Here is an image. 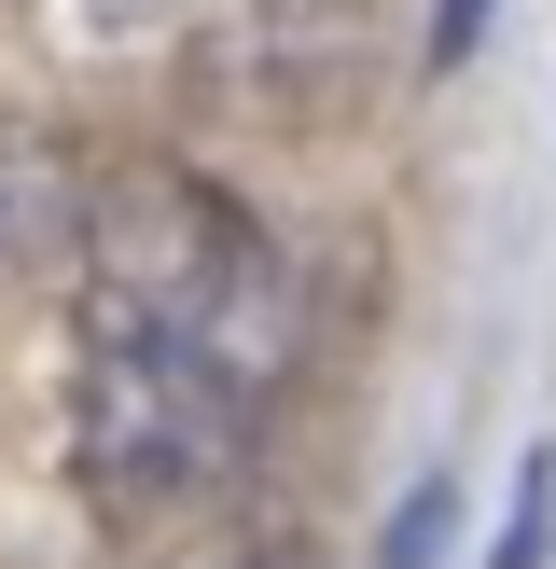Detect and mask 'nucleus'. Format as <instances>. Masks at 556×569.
Here are the masks:
<instances>
[{"label": "nucleus", "instance_id": "1", "mask_svg": "<svg viewBox=\"0 0 556 569\" xmlns=\"http://www.w3.org/2000/svg\"><path fill=\"white\" fill-rule=\"evenodd\" d=\"M306 361V278L195 167H111L70 264V472L111 528L209 515Z\"/></svg>", "mask_w": 556, "mask_h": 569}, {"label": "nucleus", "instance_id": "2", "mask_svg": "<svg viewBox=\"0 0 556 569\" xmlns=\"http://www.w3.org/2000/svg\"><path fill=\"white\" fill-rule=\"evenodd\" d=\"M292 0H70V42H209V28H265Z\"/></svg>", "mask_w": 556, "mask_h": 569}, {"label": "nucleus", "instance_id": "3", "mask_svg": "<svg viewBox=\"0 0 556 569\" xmlns=\"http://www.w3.org/2000/svg\"><path fill=\"white\" fill-rule=\"evenodd\" d=\"M126 569H320L292 542V528H265V515H195L181 542H153V556H126Z\"/></svg>", "mask_w": 556, "mask_h": 569}, {"label": "nucleus", "instance_id": "4", "mask_svg": "<svg viewBox=\"0 0 556 569\" xmlns=\"http://www.w3.org/2000/svg\"><path fill=\"white\" fill-rule=\"evenodd\" d=\"M543 556H556V445H528V459H515V515H500L487 569H543Z\"/></svg>", "mask_w": 556, "mask_h": 569}, {"label": "nucleus", "instance_id": "5", "mask_svg": "<svg viewBox=\"0 0 556 569\" xmlns=\"http://www.w3.org/2000/svg\"><path fill=\"white\" fill-rule=\"evenodd\" d=\"M445 515H459V500H445V487H417L404 515H389V556H376V569H431V542H445Z\"/></svg>", "mask_w": 556, "mask_h": 569}, {"label": "nucleus", "instance_id": "6", "mask_svg": "<svg viewBox=\"0 0 556 569\" xmlns=\"http://www.w3.org/2000/svg\"><path fill=\"white\" fill-rule=\"evenodd\" d=\"M487 14H500V0H431V28H417V56H431V70H459V56L487 42Z\"/></svg>", "mask_w": 556, "mask_h": 569}]
</instances>
